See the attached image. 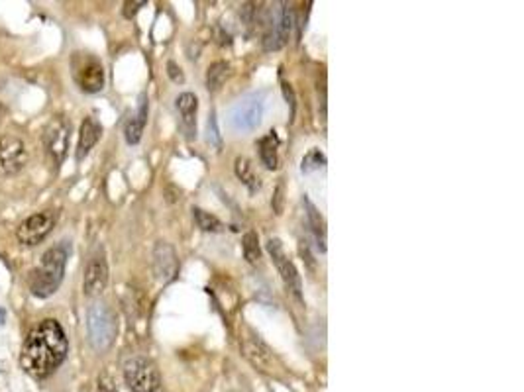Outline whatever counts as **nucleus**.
I'll return each mask as SVG.
<instances>
[{"label":"nucleus","mask_w":524,"mask_h":392,"mask_svg":"<svg viewBox=\"0 0 524 392\" xmlns=\"http://www.w3.org/2000/svg\"><path fill=\"white\" fill-rule=\"evenodd\" d=\"M69 341L57 320H42L28 333L22 345L20 365L35 379L50 376L67 357Z\"/></svg>","instance_id":"obj_1"},{"label":"nucleus","mask_w":524,"mask_h":392,"mask_svg":"<svg viewBox=\"0 0 524 392\" xmlns=\"http://www.w3.org/2000/svg\"><path fill=\"white\" fill-rule=\"evenodd\" d=\"M67 257H69V245L63 244V242L50 247L42 255L40 265L32 271V277H30V288L35 297H52L53 292L59 288L63 275H65Z\"/></svg>","instance_id":"obj_2"},{"label":"nucleus","mask_w":524,"mask_h":392,"mask_svg":"<svg viewBox=\"0 0 524 392\" xmlns=\"http://www.w3.org/2000/svg\"><path fill=\"white\" fill-rule=\"evenodd\" d=\"M124 381L134 392H163L159 369L148 357H132L124 365Z\"/></svg>","instance_id":"obj_3"},{"label":"nucleus","mask_w":524,"mask_h":392,"mask_svg":"<svg viewBox=\"0 0 524 392\" xmlns=\"http://www.w3.org/2000/svg\"><path fill=\"white\" fill-rule=\"evenodd\" d=\"M71 75L77 87L85 93H100L105 87V69L103 63L93 53L77 52L71 57Z\"/></svg>","instance_id":"obj_4"},{"label":"nucleus","mask_w":524,"mask_h":392,"mask_svg":"<svg viewBox=\"0 0 524 392\" xmlns=\"http://www.w3.org/2000/svg\"><path fill=\"white\" fill-rule=\"evenodd\" d=\"M88 338L98 351L112 345L116 338V318L105 304L91 306L88 310Z\"/></svg>","instance_id":"obj_5"},{"label":"nucleus","mask_w":524,"mask_h":392,"mask_svg":"<svg viewBox=\"0 0 524 392\" xmlns=\"http://www.w3.org/2000/svg\"><path fill=\"white\" fill-rule=\"evenodd\" d=\"M267 253H269V257L273 259V265H275L277 271H279L281 279L285 283V288L293 295V298H295L297 302L303 304L305 300H303V283H301V275H298L295 263L287 257L285 247L281 244L279 237H271L269 242H267Z\"/></svg>","instance_id":"obj_6"},{"label":"nucleus","mask_w":524,"mask_h":392,"mask_svg":"<svg viewBox=\"0 0 524 392\" xmlns=\"http://www.w3.org/2000/svg\"><path fill=\"white\" fill-rule=\"evenodd\" d=\"M240 345H242V353L244 357L255 367L260 369L262 373H267V375H277L279 371V361L275 359L273 351H271L265 343L262 341V338L254 333L252 330H248L240 338Z\"/></svg>","instance_id":"obj_7"},{"label":"nucleus","mask_w":524,"mask_h":392,"mask_svg":"<svg viewBox=\"0 0 524 392\" xmlns=\"http://www.w3.org/2000/svg\"><path fill=\"white\" fill-rule=\"evenodd\" d=\"M71 140V124L67 122L65 116H53L50 122L45 124L42 141H44L45 151L52 155L55 165H59L63 159L67 157Z\"/></svg>","instance_id":"obj_8"},{"label":"nucleus","mask_w":524,"mask_h":392,"mask_svg":"<svg viewBox=\"0 0 524 392\" xmlns=\"http://www.w3.org/2000/svg\"><path fill=\"white\" fill-rule=\"evenodd\" d=\"M263 118V95H248L240 98L230 110V124L236 131H254Z\"/></svg>","instance_id":"obj_9"},{"label":"nucleus","mask_w":524,"mask_h":392,"mask_svg":"<svg viewBox=\"0 0 524 392\" xmlns=\"http://www.w3.org/2000/svg\"><path fill=\"white\" fill-rule=\"evenodd\" d=\"M28 163L26 143L18 136H2L0 138V177L18 174Z\"/></svg>","instance_id":"obj_10"},{"label":"nucleus","mask_w":524,"mask_h":392,"mask_svg":"<svg viewBox=\"0 0 524 392\" xmlns=\"http://www.w3.org/2000/svg\"><path fill=\"white\" fill-rule=\"evenodd\" d=\"M55 214L53 212H40L26 218L16 230L18 242L22 245H37L52 234L55 227Z\"/></svg>","instance_id":"obj_11"},{"label":"nucleus","mask_w":524,"mask_h":392,"mask_svg":"<svg viewBox=\"0 0 524 392\" xmlns=\"http://www.w3.org/2000/svg\"><path fill=\"white\" fill-rule=\"evenodd\" d=\"M293 30V10L289 4H281V8L275 12V16L271 18L267 24V32L263 37V47L267 52H277L283 45L287 44L289 34Z\"/></svg>","instance_id":"obj_12"},{"label":"nucleus","mask_w":524,"mask_h":392,"mask_svg":"<svg viewBox=\"0 0 524 392\" xmlns=\"http://www.w3.org/2000/svg\"><path fill=\"white\" fill-rule=\"evenodd\" d=\"M108 287V263H106L105 251H98L88 259L83 279V290L87 297H100Z\"/></svg>","instance_id":"obj_13"},{"label":"nucleus","mask_w":524,"mask_h":392,"mask_svg":"<svg viewBox=\"0 0 524 392\" xmlns=\"http://www.w3.org/2000/svg\"><path fill=\"white\" fill-rule=\"evenodd\" d=\"M153 269H156V277L161 283H169L177 277L179 273V259L177 253L167 242H158L156 251H153Z\"/></svg>","instance_id":"obj_14"},{"label":"nucleus","mask_w":524,"mask_h":392,"mask_svg":"<svg viewBox=\"0 0 524 392\" xmlns=\"http://www.w3.org/2000/svg\"><path fill=\"white\" fill-rule=\"evenodd\" d=\"M175 106L181 116V126H183L187 138L192 140L197 138V112H199V98L192 93H181L175 100Z\"/></svg>","instance_id":"obj_15"},{"label":"nucleus","mask_w":524,"mask_h":392,"mask_svg":"<svg viewBox=\"0 0 524 392\" xmlns=\"http://www.w3.org/2000/svg\"><path fill=\"white\" fill-rule=\"evenodd\" d=\"M100 133H103V126L98 124V120L93 118V116H87L83 120V124H81L79 143H77V161H83L91 153V149L95 148L98 140H100Z\"/></svg>","instance_id":"obj_16"},{"label":"nucleus","mask_w":524,"mask_h":392,"mask_svg":"<svg viewBox=\"0 0 524 392\" xmlns=\"http://www.w3.org/2000/svg\"><path fill=\"white\" fill-rule=\"evenodd\" d=\"M146 120H148V98H146V95H141L138 110H136V114H132L126 126H124V138H126V141L130 145H136L141 140V133H144V128H146Z\"/></svg>","instance_id":"obj_17"},{"label":"nucleus","mask_w":524,"mask_h":392,"mask_svg":"<svg viewBox=\"0 0 524 392\" xmlns=\"http://www.w3.org/2000/svg\"><path fill=\"white\" fill-rule=\"evenodd\" d=\"M257 149H260V159H262L265 169L275 171L279 167V138H277V133L273 130L265 133L257 143Z\"/></svg>","instance_id":"obj_18"},{"label":"nucleus","mask_w":524,"mask_h":392,"mask_svg":"<svg viewBox=\"0 0 524 392\" xmlns=\"http://www.w3.org/2000/svg\"><path fill=\"white\" fill-rule=\"evenodd\" d=\"M305 208H306V216H308V224H310V230L315 234L316 245L320 251H326V224H324L322 214L318 212L315 204L310 202L308 196H305Z\"/></svg>","instance_id":"obj_19"},{"label":"nucleus","mask_w":524,"mask_h":392,"mask_svg":"<svg viewBox=\"0 0 524 392\" xmlns=\"http://www.w3.org/2000/svg\"><path fill=\"white\" fill-rule=\"evenodd\" d=\"M234 171H236L238 179L250 189V192H257L262 189V179L255 173L254 165L248 157H238L236 163H234Z\"/></svg>","instance_id":"obj_20"},{"label":"nucleus","mask_w":524,"mask_h":392,"mask_svg":"<svg viewBox=\"0 0 524 392\" xmlns=\"http://www.w3.org/2000/svg\"><path fill=\"white\" fill-rule=\"evenodd\" d=\"M230 77V65L226 61H214L206 69V88L210 93H216L222 88Z\"/></svg>","instance_id":"obj_21"},{"label":"nucleus","mask_w":524,"mask_h":392,"mask_svg":"<svg viewBox=\"0 0 524 392\" xmlns=\"http://www.w3.org/2000/svg\"><path fill=\"white\" fill-rule=\"evenodd\" d=\"M192 218H194L197 226L201 227L202 232H210V234H220V232H224V224H222L214 214L206 212V210L192 208Z\"/></svg>","instance_id":"obj_22"},{"label":"nucleus","mask_w":524,"mask_h":392,"mask_svg":"<svg viewBox=\"0 0 524 392\" xmlns=\"http://www.w3.org/2000/svg\"><path fill=\"white\" fill-rule=\"evenodd\" d=\"M242 251H244L245 261L250 265H257L262 259V247H260V235L255 232H248L242 237Z\"/></svg>","instance_id":"obj_23"},{"label":"nucleus","mask_w":524,"mask_h":392,"mask_svg":"<svg viewBox=\"0 0 524 392\" xmlns=\"http://www.w3.org/2000/svg\"><path fill=\"white\" fill-rule=\"evenodd\" d=\"M326 167V157L320 149H310L303 161H301V171L303 173H313V171H318V169H324Z\"/></svg>","instance_id":"obj_24"},{"label":"nucleus","mask_w":524,"mask_h":392,"mask_svg":"<svg viewBox=\"0 0 524 392\" xmlns=\"http://www.w3.org/2000/svg\"><path fill=\"white\" fill-rule=\"evenodd\" d=\"M206 138H209L210 145H214L216 149L222 148V136H220L219 131V124H216V116L214 114H210L209 116V124H206Z\"/></svg>","instance_id":"obj_25"},{"label":"nucleus","mask_w":524,"mask_h":392,"mask_svg":"<svg viewBox=\"0 0 524 392\" xmlns=\"http://www.w3.org/2000/svg\"><path fill=\"white\" fill-rule=\"evenodd\" d=\"M283 204H285V183L281 181V183L275 186L273 198H271V208H273V212H275L277 216L283 214Z\"/></svg>","instance_id":"obj_26"},{"label":"nucleus","mask_w":524,"mask_h":392,"mask_svg":"<svg viewBox=\"0 0 524 392\" xmlns=\"http://www.w3.org/2000/svg\"><path fill=\"white\" fill-rule=\"evenodd\" d=\"M95 392H118L116 391V384H114L112 376L106 375V373H103V375L98 376V379H96Z\"/></svg>","instance_id":"obj_27"},{"label":"nucleus","mask_w":524,"mask_h":392,"mask_svg":"<svg viewBox=\"0 0 524 392\" xmlns=\"http://www.w3.org/2000/svg\"><path fill=\"white\" fill-rule=\"evenodd\" d=\"M167 75H169V78H171L173 83H177V85H179V83H183V81H185L183 69H181V67H179V65H177L175 61L167 63Z\"/></svg>","instance_id":"obj_28"},{"label":"nucleus","mask_w":524,"mask_h":392,"mask_svg":"<svg viewBox=\"0 0 524 392\" xmlns=\"http://www.w3.org/2000/svg\"><path fill=\"white\" fill-rule=\"evenodd\" d=\"M141 6H146V2H144V0H140V2H124V16L126 18L136 16V14H138V10H140Z\"/></svg>","instance_id":"obj_29"},{"label":"nucleus","mask_w":524,"mask_h":392,"mask_svg":"<svg viewBox=\"0 0 524 392\" xmlns=\"http://www.w3.org/2000/svg\"><path fill=\"white\" fill-rule=\"evenodd\" d=\"M283 95L287 98V105H291V112L295 114V93H293V88L287 83H283Z\"/></svg>","instance_id":"obj_30"},{"label":"nucleus","mask_w":524,"mask_h":392,"mask_svg":"<svg viewBox=\"0 0 524 392\" xmlns=\"http://www.w3.org/2000/svg\"><path fill=\"white\" fill-rule=\"evenodd\" d=\"M301 255H303V257H305V261L308 263V267H310V269L315 271V261H313V255H310V253H308V247H306L305 242H303V244H301Z\"/></svg>","instance_id":"obj_31"},{"label":"nucleus","mask_w":524,"mask_h":392,"mask_svg":"<svg viewBox=\"0 0 524 392\" xmlns=\"http://www.w3.org/2000/svg\"><path fill=\"white\" fill-rule=\"evenodd\" d=\"M4 116H6V108L0 105V124H2V120H4Z\"/></svg>","instance_id":"obj_32"}]
</instances>
